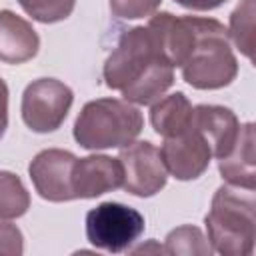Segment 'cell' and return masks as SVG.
Listing matches in <instances>:
<instances>
[{"instance_id":"6da1fadb","label":"cell","mask_w":256,"mask_h":256,"mask_svg":"<svg viewBox=\"0 0 256 256\" xmlns=\"http://www.w3.org/2000/svg\"><path fill=\"white\" fill-rule=\"evenodd\" d=\"M104 84L126 102L146 106L174 84V66L158 48L148 26L124 30L104 62Z\"/></svg>"},{"instance_id":"7a4b0ae2","label":"cell","mask_w":256,"mask_h":256,"mask_svg":"<svg viewBox=\"0 0 256 256\" xmlns=\"http://www.w3.org/2000/svg\"><path fill=\"white\" fill-rule=\"evenodd\" d=\"M256 200L252 188L220 186L204 218L212 252L222 256H250L256 240Z\"/></svg>"},{"instance_id":"3957f363","label":"cell","mask_w":256,"mask_h":256,"mask_svg":"<svg viewBox=\"0 0 256 256\" xmlns=\"http://www.w3.org/2000/svg\"><path fill=\"white\" fill-rule=\"evenodd\" d=\"M180 70L184 82L198 90H218L234 82L238 74V60L222 22L216 18L196 16L194 44Z\"/></svg>"},{"instance_id":"277c9868","label":"cell","mask_w":256,"mask_h":256,"mask_svg":"<svg viewBox=\"0 0 256 256\" xmlns=\"http://www.w3.org/2000/svg\"><path fill=\"white\" fill-rule=\"evenodd\" d=\"M144 128L142 112L118 98H98L82 106L74 122V140L86 150L124 148Z\"/></svg>"},{"instance_id":"5b68a950","label":"cell","mask_w":256,"mask_h":256,"mask_svg":"<svg viewBox=\"0 0 256 256\" xmlns=\"http://www.w3.org/2000/svg\"><path fill=\"white\" fill-rule=\"evenodd\" d=\"M144 216L122 202H102L86 214V238L92 246L120 254L144 232Z\"/></svg>"},{"instance_id":"8992f818","label":"cell","mask_w":256,"mask_h":256,"mask_svg":"<svg viewBox=\"0 0 256 256\" xmlns=\"http://www.w3.org/2000/svg\"><path fill=\"white\" fill-rule=\"evenodd\" d=\"M74 102V92L68 84L56 78H38L24 88L22 94V120L38 134L54 132L62 126Z\"/></svg>"},{"instance_id":"52a82bcc","label":"cell","mask_w":256,"mask_h":256,"mask_svg":"<svg viewBox=\"0 0 256 256\" xmlns=\"http://www.w3.org/2000/svg\"><path fill=\"white\" fill-rule=\"evenodd\" d=\"M118 160L124 170L122 188L128 194L138 198H150L166 186L168 170L164 166L160 148H156L152 142H130L120 150Z\"/></svg>"},{"instance_id":"ba28073f","label":"cell","mask_w":256,"mask_h":256,"mask_svg":"<svg viewBox=\"0 0 256 256\" xmlns=\"http://www.w3.org/2000/svg\"><path fill=\"white\" fill-rule=\"evenodd\" d=\"M74 162H76V156L68 150L46 148L38 152L28 166V174L38 196L48 202L76 200L72 192Z\"/></svg>"},{"instance_id":"9c48e42d","label":"cell","mask_w":256,"mask_h":256,"mask_svg":"<svg viewBox=\"0 0 256 256\" xmlns=\"http://www.w3.org/2000/svg\"><path fill=\"white\" fill-rule=\"evenodd\" d=\"M160 154L168 174L182 182L200 178L208 170L212 158L210 144L194 124L178 136L164 138Z\"/></svg>"},{"instance_id":"30bf717a","label":"cell","mask_w":256,"mask_h":256,"mask_svg":"<svg viewBox=\"0 0 256 256\" xmlns=\"http://www.w3.org/2000/svg\"><path fill=\"white\" fill-rule=\"evenodd\" d=\"M124 170L118 158L106 154H92L76 158L72 166V192L74 198H96L116 188H122Z\"/></svg>"},{"instance_id":"8fae6325","label":"cell","mask_w":256,"mask_h":256,"mask_svg":"<svg viewBox=\"0 0 256 256\" xmlns=\"http://www.w3.org/2000/svg\"><path fill=\"white\" fill-rule=\"evenodd\" d=\"M192 124L202 132V136L210 144L212 156L218 160L230 152L240 132V122L236 114L230 108L218 106V104L194 106Z\"/></svg>"},{"instance_id":"7c38bea8","label":"cell","mask_w":256,"mask_h":256,"mask_svg":"<svg viewBox=\"0 0 256 256\" xmlns=\"http://www.w3.org/2000/svg\"><path fill=\"white\" fill-rule=\"evenodd\" d=\"M40 38L30 22L12 10H0V60L24 64L38 54Z\"/></svg>"},{"instance_id":"4fadbf2b","label":"cell","mask_w":256,"mask_h":256,"mask_svg":"<svg viewBox=\"0 0 256 256\" xmlns=\"http://www.w3.org/2000/svg\"><path fill=\"white\" fill-rule=\"evenodd\" d=\"M254 144H256L254 124L246 122L240 126L238 138H236L234 146L230 148V152L218 160V170L228 184L254 190V184H256Z\"/></svg>"},{"instance_id":"5bb4252c","label":"cell","mask_w":256,"mask_h":256,"mask_svg":"<svg viewBox=\"0 0 256 256\" xmlns=\"http://www.w3.org/2000/svg\"><path fill=\"white\" fill-rule=\"evenodd\" d=\"M192 112H194V106L190 104L186 94L174 92L152 102L150 124L158 136L172 138L186 132L192 126Z\"/></svg>"},{"instance_id":"9a60e30c","label":"cell","mask_w":256,"mask_h":256,"mask_svg":"<svg viewBox=\"0 0 256 256\" xmlns=\"http://www.w3.org/2000/svg\"><path fill=\"white\" fill-rule=\"evenodd\" d=\"M30 208V194L22 180L8 170H0V220L20 218Z\"/></svg>"},{"instance_id":"2e32d148","label":"cell","mask_w":256,"mask_h":256,"mask_svg":"<svg viewBox=\"0 0 256 256\" xmlns=\"http://www.w3.org/2000/svg\"><path fill=\"white\" fill-rule=\"evenodd\" d=\"M228 34L236 48L252 60L254 52V0H242L230 14Z\"/></svg>"},{"instance_id":"e0dca14e","label":"cell","mask_w":256,"mask_h":256,"mask_svg":"<svg viewBox=\"0 0 256 256\" xmlns=\"http://www.w3.org/2000/svg\"><path fill=\"white\" fill-rule=\"evenodd\" d=\"M164 254H200V256H210L212 248L208 238L202 234L200 228L192 224L178 226L168 232L164 240Z\"/></svg>"},{"instance_id":"ac0fdd59","label":"cell","mask_w":256,"mask_h":256,"mask_svg":"<svg viewBox=\"0 0 256 256\" xmlns=\"http://www.w3.org/2000/svg\"><path fill=\"white\" fill-rule=\"evenodd\" d=\"M18 4L28 16H32V20L54 24L66 20L72 14L76 0H18Z\"/></svg>"},{"instance_id":"d6986e66","label":"cell","mask_w":256,"mask_h":256,"mask_svg":"<svg viewBox=\"0 0 256 256\" xmlns=\"http://www.w3.org/2000/svg\"><path fill=\"white\" fill-rule=\"evenodd\" d=\"M160 4L162 0H110V12L122 20H138L152 16Z\"/></svg>"},{"instance_id":"ffe728a7","label":"cell","mask_w":256,"mask_h":256,"mask_svg":"<svg viewBox=\"0 0 256 256\" xmlns=\"http://www.w3.org/2000/svg\"><path fill=\"white\" fill-rule=\"evenodd\" d=\"M24 252V236L16 224L0 220V254L20 256Z\"/></svg>"},{"instance_id":"44dd1931","label":"cell","mask_w":256,"mask_h":256,"mask_svg":"<svg viewBox=\"0 0 256 256\" xmlns=\"http://www.w3.org/2000/svg\"><path fill=\"white\" fill-rule=\"evenodd\" d=\"M8 128V86L0 78V140Z\"/></svg>"},{"instance_id":"7402d4cb","label":"cell","mask_w":256,"mask_h":256,"mask_svg":"<svg viewBox=\"0 0 256 256\" xmlns=\"http://www.w3.org/2000/svg\"><path fill=\"white\" fill-rule=\"evenodd\" d=\"M174 2L180 4V6H184V8H188V10H200V12H204V10L218 8V6H222L228 0H174Z\"/></svg>"}]
</instances>
